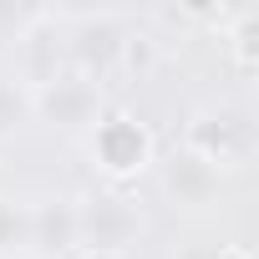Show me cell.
Listing matches in <instances>:
<instances>
[{
    "label": "cell",
    "instance_id": "6da1fadb",
    "mask_svg": "<svg viewBox=\"0 0 259 259\" xmlns=\"http://www.w3.org/2000/svg\"><path fill=\"white\" fill-rule=\"evenodd\" d=\"M122 46H127V26L112 11H87L66 31V56H71L76 76H87V81H102L122 61Z\"/></svg>",
    "mask_w": 259,
    "mask_h": 259
},
{
    "label": "cell",
    "instance_id": "7a4b0ae2",
    "mask_svg": "<svg viewBox=\"0 0 259 259\" xmlns=\"http://www.w3.org/2000/svg\"><path fill=\"white\" fill-rule=\"evenodd\" d=\"M254 148V127L239 107H213V112H198L193 127H188V153H198L203 163L224 168V163H244Z\"/></svg>",
    "mask_w": 259,
    "mask_h": 259
},
{
    "label": "cell",
    "instance_id": "3957f363",
    "mask_svg": "<svg viewBox=\"0 0 259 259\" xmlns=\"http://www.w3.org/2000/svg\"><path fill=\"white\" fill-rule=\"evenodd\" d=\"M138 229H143L138 208L127 198H117V193H97V198L76 203V234H81V244L92 254H122L138 239Z\"/></svg>",
    "mask_w": 259,
    "mask_h": 259
},
{
    "label": "cell",
    "instance_id": "277c9868",
    "mask_svg": "<svg viewBox=\"0 0 259 259\" xmlns=\"http://www.w3.org/2000/svg\"><path fill=\"white\" fill-rule=\"evenodd\" d=\"M97 81L76 76V71H61L51 76L46 87L31 92V112H41L51 127H61V133H81V127H97Z\"/></svg>",
    "mask_w": 259,
    "mask_h": 259
},
{
    "label": "cell",
    "instance_id": "5b68a950",
    "mask_svg": "<svg viewBox=\"0 0 259 259\" xmlns=\"http://www.w3.org/2000/svg\"><path fill=\"white\" fill-rule=\"evenodd\" d=\"M92 158L112 178H127V173L148 168L153 143H148V133H143L138 117H97V127H92Z\"/></svg>",
    "mask_w": 259,
    "mask_h": 259
},
{
    "label": "cell",
    "instance_id": "8992f818",
    "mask_svg": "<svg viewBox=\"0 0 259 259\" xmlns=\"http://www.w3.org/2000/svg\"><path fill=\"white\" fill-rule=\"evenodd\" d=\"M163 188H168L173 203H183V208H203V203L219 198V168L203 163L198 153H178V158L163 168Z\"/></svg>",
    "mask_w": 259,
    "mask_h": 259
},
{
    "label": "cell",
    "instance_id": "52a82bcc",
    "mask_svg": "<svg viewBox=\"0 0 259 259\" xmlns=\"http://www.w3.org/2000/svg\"><path fill=\"white\" fill-rule=\"evenodd\" d=\"M76 244H81V234H76V203L71 198H41V203H31V249L66 254Z\"/></svg>",
    "mask_w": 259,
    "mask_h": 259
},
{
    "label": "cell",
    "instance_id": "ba28073f",
    "mask_svg": "<svg viewBox=\"0 0 259 259\" xmlns=\"http://www.w3.org/2000/svg\"><path fill=\"white\" fill-rule=\"evenodd\" d=\"M31 249V203L0 198V259H21Z\"/></svg>",
    "mask_w": 259,
    "mask_h": 259
},
{
    "label": "cell",
    "instance_id": "9c48e42d",
    "mask_svg": "<svg viewBox=\"0 0 259 259\" xmlns=\"http://www.w3.org/2000/svg\"><path fill=\"white\" fill-rule=\"evenodd\" d=\"M26 117H31V92L21 81H11V76H0V138L21 133Z\"/></svg>",
    "mask_w": 259,
    "mask_h": 259
},
{
    "label": "cell",
    "instance_id": "30bf717a",
    "mask_svg": "<svg viewBox=\"0 0 259 259\" xmlns=\"http://www.w3.org/2000/svg\"><path fill=\"white\" fill-rule=\"evenodd\" d=\"M208 259H249V254H239V249H219V254H208Z\"/></svg>",
    "mask_w": 259,
    "mask_h": 259
}]
</instances>
